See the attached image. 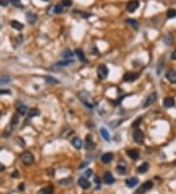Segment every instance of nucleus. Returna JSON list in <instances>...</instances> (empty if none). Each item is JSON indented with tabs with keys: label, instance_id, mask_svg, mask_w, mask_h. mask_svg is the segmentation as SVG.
Returning <instances> with one entry per match:
<instances>
[{
	"label": "nucleus",
	"instance_id": "obj_1",
	"mask_svg": "<svg viewBox=\"0 0 176 194\" xmlns=\"http://www.w3.org/2000/svg\"><path fill=\"white\" fill-rule=\"evenodd\" d=\"M77 97L86 107H88V108H93L94 107V101H93L92 95L88 91L86 90L79 91L78 94H77Z\"/></svg>",
	"mask_w": 176,
	"mask_h": 194
},
{
	"label": "nucleus",
	"instance_id": "obj_2",
	"mask_svg": "<svg viewBox=\"0 0 176 194\" xmlns=\"http://www.w3.org/2000/svg\"><path fill=\"white\" fill-rule=\"evenodd\" d=\"M21 161L23 164H25L26 166H29L33 163L34 161V157L31 152H24L21 155Z\"/></svg>",
	"mask_w": 176,
	"mask_h": 194
},
{
	"label": "nucleus",
	"instance_id": "obj_3",
	"mask_svg": "<svg viewBox=\"0 0 176 194\" xmlns=\"http://www.w3.org/2000/svg\"><path fill=\"white\" fill-rule=\"evenodd\" d=\"M133 139L136 143L138 144H142L144 142V139H145V135H144V132L141 131L140 129H135L133 131Z\"/></svg>",
	"mask_w": 176,
	"mask_h": 194
},
{
	"label": "nucleus",
	"instance_id": "obj_4",
	"mask_svg": "<svg viewBox=\"0 0 176 194\" xmlns=\"http://www.w3.org/2000/svg\"><path fill=\"white\" fill-rule=\"evenodd\" d=\"M74 63V60H70V59H68V60H62V61H59L58 63H56L53 67H51V71H58L60 68H63V67H68V66L72 65V64Z\"/></svg>",
	"mask_w": 176,
	"mask_h": 194
},
{
	"label": "nucleus",
	"instance_id": "obj_5",
	"mask_svg": "<svg viewBox=\"0 0 176 194\" xmlns=\"http://www.w3.org/2000/svg\"><path fill=\"white\" fill-rule=\"evenodd\" d=\"M153 187V182L151 180H148V181L144 182V183L139 187L138 189L134 192V194H144L146 191L150 190L151 188Z\"/></svg>",
	"mask_w": 176,
	"mask_h": 194
},
{
	"label": "nucleus",
	"instance_id": "obj_6",
	"mask_svg": "<svg viewBox=\"0 0 176 194\" xmlns=\"http://www.w3.org/2000/svg\"><path fill=\"white\" fill-rule=\"evenodd\" d=\"M97 74L99 79H105L109 75V69L107 68V66L105 65H100L97 69Z\"/></svg>",
	"mask_w": 176,
	"mask_h": 194
},
{
	"label": "nucleus",
	"instance_id": "obj_7",
	"mask_svg": "<svg viewBox=\"0 0 176 194\" xmlns=\"http://www.w3.org/2000/svg\"><path fill=\"white\" fill-rule=\"evenodd\" d=\"M139 77V74L138 73H133V72H127L124 74L123 76V81H126V83H132V81H136L137 79Z\"/></svg>",
	"mask_w": 176,
	"mask_h": 194
},
{
	"label": "nucleus",
	"instance_id": "obj_8",
	"mask_svg": "<svg viewBox=\"0 0 176 194\" xmlns=\"http://www.w3.org/2000/svg\"><path fill=\"white\" fill-rule=\"evenodd\" d=\"M157 100V92H152L149 96L147 97V99L145 100L143 105V108H147V107H150L151 105H153L156 102Z\"/></svg>",
	"mask_w": 176,
	"mask_h": 194
},
{
	"label": "nucleus",
	"instance_id": "obj_9",
	"mask_svg": "<svg viewBox=\"0 0 176 194\" xmlns=\"http://www.w3.org/2000/svg\"><path fill=\"white\" fill-rule=\"evenodd\" d=\"M139 7V1L138 0H130V1L127 3L126 5V9L127 11L130 13H133L138 9Z\"/></svg>",
	"mask_w": 176,
	"mask_h": 194
},
{
	"label": "nucleus",
	"instance_id": "obj_10",
	"mask_svg": "<svg viewBox=\"0 0 176 194\" xmlns=\"http://www.w3.org/2000/svg\"><path fill=\"white\" fill-rule=\"evenodd\" d=\"M165 77L168 81H170V83H176V71L175 70L171 69L169 71H167Z\"/></svg>",
	"mask_w": 176,
	"mask_h": 194
},
{
	"label": "nucleus",
	"instance_id": "obj_11",
	"mask_svg": "<svg viewBox=\"0 0 176 194\" xmlns=\"http://www.w3.org/2000/svg\"><path fill=\"white\" fill-rule=\"evenodd\" d=\"M95 143L92 141V135L91 134H88L86 136V141H85V148L87 150H92L95 148Z\"/></svg>",
	"mask_w": 176,
	"mask_h": 194
},
{
	"label": "nucleus",
	"instance_id": "obj_12",
	"mask_svg": "<svg viewBox=\"0 0 176 194\" xmlns=\"http://www.w3.org/2000/svg\"><path fill=\"white\" fill-rule=\"evenodd\" d=\"M114 160V154L112 152H108V153H105L104 155L101 157V161L104 164H109L111 163L112 161Z\"/></svg>",
	"mask_w": 176,
	"mask_h": 194
},
{
	"label": "nucleus",
	"instance_id": "obj_13",
	"mask_svg": "<svg viewBox=\"0 0 176 194\" xmlns=\"http://www.w3.org/2000/svg\"><path fill=\"white\" fill-rule=\"evenodd\" d=\"M126 171H127L126 163L123 161H120V163H118V167H116V172L120 173V175H124V173H126Z\"/></svg>",
	"mask_w": 176,
	"mask_h": 194
},
{
	"label": "nucleus",
	"instance_id": "obj_14",
	"mask_svg": "<svg viewBox=\"0 0 176 194\" xmlns=\"http://www.w3.org/2000/svg\"><path fill=\"white\" fill-rule=\"evenodd\" d=\"M78 184H79V186H80L81 188H83V189H88L89 187L91 186V183L88 181L87 179H86V177H80V179H78Z\"/></svg>",
	"mask_w": 176,
	"mask_h": 194
},
{
	"label": "nucleus",
	"instance_id": "obj_15",
	"mask_svg": "<svg viewBox=\"0 0 176 194\" xmlns=\"http://www.w3.org/2000/svg\"><path fill=\"white\" fill-rule=\"evenodd\" d=\"M163 105L166 108H172L175 106V99L173 97H166L163 100Z\"/></svg>",
	"mask_w": 176,
	"mask_h": 194
},
{
	"label": "nucleus",
	"instance_id": "obj_16",
	"mask_svg": "<svg viewBox=\"0 0 176 194\" xmlns=\"http://www.w3.org/2000/svg\"><path fill=\"white\" fill-rule=\"evenodd\" d=\"M104 181L106 184H113L115 182V177L110 172H107L104 175Z\"/></svg>",
	"mask_w": 176,
	"mask_h": 194
},
{
	"label": "nucleus",
	"instance_id": "obj_17",
	"mask_svg": "<svg viewBox=\"0 0 176 194\" xmlns=\"http://www.w3.org/2000/svg\"><path fill=\"white\" fill-rule=\"evenodd\" d=\"M125 183H126V185L128 187L132 188V187L136 186L139 183V179L137 177H129V179L125 180Z\"/></svg>",
	"mask_w": 176,
	"mask_h": 194
},
{
	"label": "nucleus",
	"instance_id": "obj_18",
	"mask_svg": "<svg viewBox=\"0 0 176 194\" xmlns=\"http://www.w3.org/2000/svg\"><path fill=\"white\" fill-rule=\"evenodd\" d=\"M26 18H27V21L29 23V24H34L36 21H37V15L34 14V13H27L26 14Z\"/></svg>",
	"mask_w": 176,
	"mask_h": 194
},
{
	"label": "nucleus",
	"instance_id": "obj_19",
	"mask_svg": "<svg viewBox=\"0 0 176 194\" xmlns=\"http://www.w3.org/2000/svg\"><path fill=\"white\" fill-rule=\"evenodd\" d=\"M18 103H19V102H18ZM17 111L18 113H19V115L24 116L27 113V107L25 104L19 103V105H17Z\"/></svg>",
	"mask_w": 176,
	"mask_h": 194
},
{
	"label": "nucleus",
	"instance_id": "obj_20",
	"mask_svg": "<svg viewBox=\"0 0 176 194\" xmlns=\"http://www.w3.org/2000/svg\"><path fill=\"white\" fill-rule=\"evenodd\" d=\"M127 155L131 158L132 160H134V161H136V160L139 159V152L137 151L136 149H129L127 150Z\"/></svg>",
	"mask_w": 176,
	"mask_h": 194
},
{
	"label": "nucleus",
	"instance_id": "obj_21",
	"mask_svg": "<svg viewBox=\"0 0 176 194\" xmlns=\"http://www.w3.org/2000/svg\"><path fill=\"white\" fill-rule=\"evenodd\" d=\"M149 163H143L142 165H140L138 167V169H137V172L139 173H145L148 172V170H149Z\"/></svg>",
	"mask_w": 176,
	"mask_h": 194
},
{
	"label": "nucleus",
	"instance_id": "obj_22",
	"mask_svg": "<svg viewBox=\"0 0 176 194\" xmlns=\"http://www.w3.org/2000/svg\"><path fill=\"white\" fill-rule=\"evenodd\" d=\"M44 79H45V81L48 83V84H59V83L60 81H58V79H56V77H51V76H46V77H44Z\"/></svg>",
	"mask_w": 176,
	"mask_h": 194
},
{
	"label": "nucleus",
	"instance_id": "obj_23",
	"mask_svg": "<svg viewBox=\"0 0 176 194\" xmlns=\"http://www.w3.org/2000/svg\"><path fill=\"white\" fill-rule=\"evenodd\" d=\"M125 23L126 24H128L129 26H131L132 28H133L134 29H139V23L136 21V20H134V19H126L125 20Z\"/></svg>",
	"mask_w": 176,
	"mask_h": 194
},
{
	"label": "nucleus",
	"instance_id": "obj_24",
	"mask_svg": "<svg viewBox=\"0 0 176 194\" xmlns=\"http://www.w3.org/2000/svg\"><path fill=\"white\" fill-rule=\"evenodd\" d=\"M72 145H74V147L75 148V149H80V148L82 147V141L79 137H74V139H72Z\"/></svg>",
	"mask_w": 176,
	"mask_h": 194
},
{
	"label": "nucleus",
	"instance_id": "obj_25",
	"mask_svg": "<svg viewBox=\"0 0 176 194\" xmlns=\"http://www.w3.org/2000/svg\"><path fill=\"white\" fill-rule=\"evenodd\" d=\"M163 41L166 45H172L173 43V36L171 33H166L163 36Z\"/></svg>",
	"mask_w": 176,
	"mask_h": 194
},
{
	"label": "nucleus",
	"instance_id": "obj_26",
	"mask_svg": "<svg viewBox=\"0 0 176 194\" xmlns=\"http://www.w3.org/2000/svg\"><path fill=\"white\" fill-rule=\"evenodd\" d=\"M100 133H101V135H102V137L105 139L106 141H110L111 140V137H110V133H109V131H107L105 127H102L101 129H100Z\"/></svg>",
	"mask_w": 176,
	"mask_h": 194
},
{
	"label": "nucleus",
	"instance_id": "obj_27",
	"mask_svg": "<svg viewBox=\"0 0 176 194\" xmlns=\"http://www.w3.org/2000/svg\"><path fill=\"white\" fill-rule=\"evenodd\" d=\"M75 54H76V56L78 57V59L81 61V62H86V58H85V55H84V52L82 51L81 49H75Z\"/></svg>",
	"mask_w": 176,
	"mask_h": 194
},
{
	"label": "nucleus",
	"instance_id": "obj_28",
	"mask_svg": "<svg viewBox=\"0 0 176 194\" xmlns=\"http://www.w3.org/2000/svg\"><path fill=\"white\" fill-rule=\"evenodd\" d=\"M53 190H54V187L52 185H48L46 187H44V188H42L40 190L39 194H52L53 193Z\"/></svg>",
	"mask_w": 176,
	"mask_h": 194
},
{
	"label": "nucleus",
	"instance_id": "obj_29",
	"mask_svg": "<svg viewBox=\"0 0 176 194\" xmlns=\"http://www.w3.org/2000/svg\"><path fill=\"white\" fill-rule=\"evenodd\" d=\"M74 14H75L76 16H80V17L84 18V19H87V18H89L91 16L90 13H85L80 10H74Z\"/></svg>",
	"mask_w": 176,
	"mask_h": 194
},
{
	"label": "nucleus",
	"instance_id": "obj_30",
	"mask_svg": "<svg viewBox=\"0 0 176 194\" xmlns=\"http://www.w3.org/2000/svg\"><path fill=\"white\" fill-rule=\"evenodd\" d=\"M11 26H12L14 29H18V31H22V29H24V25L18 21H12L11 22Z\"/></svg>",
	"mask_w": 176,
	"mask_h": 194
},
{
	"label": "nucleus",
	"instance_id": "obj_31",
	"mask_svg": "<svg viewBox=\"0 0 176 194\" xmlns=\"http://www.w3.org/2000/svg\"><path fill=\"white\" fill-rule=\"evenodd\" d=\"M62 56L65 58V60H68V59L72 58V56H74V54H72V52L70 51V49H66L63 51V53H62Z\"/></svg>",
	"mask_w": 176,
	"mask_h": 194
},
{
	"label": "nucleus",
	"instance_id": "obj_32",
	"mask_svg": "<svg viewBox=\"0 0 176 194\" xmlns=\"http://www.w3.org/2000/svg\"><path fill=\"white\" fill-rule=\"evenodd\" d=\"M40 112L38 109L36 108H31L29 109V118H33V117H37V116H39Z\"/></svg>",
	"mask_w": 176,
	"mask_h": 194
},
{
	"label": "nucleus",
	"instance_id": "obj_33",
	"mask_svg": "<svg viewBox=\"0 0 176 194\" xmlns=\"http://www.w3.org/2000/svg\"><path fill=\"white\" fill-rule=\"evenodd\" d=\"M9 83H11V77L9 76H3L0 77V85H4Z\"/></svg>",
	"mask_w": 176,
	"mask_h": 194
},
{
	"label": "nucleus",
	"instance_id": "obj_34",
	"mask_svg": "<svg viewBox=\"0 0 176 194\" xmlns=\"http://www.w3.org/2000/svg\"><path fill=\"white\" fill-rule=\"evenodd\" d=\"M142 120H143V118H142V117L137 118L136 120L134 121L133 123H132L131 127H133V129H138V127H139V125H141V123H142Z\"/></svg>",
	"mask_w": 176,
	"mask_h": 194
},
{
	"label": "nucleus",
	"instance_id": "obj_35",
	"mask_svg": "<svg viewBox=\"0 0 176 194\" xmlns=\"http://www.w3.org/2000/svg\"><path fill=\"white\" fill-rule=\"evenodd\" d=\"M166 16H167L168 19H172V18L176 17V10L175 9H169L166 13Z\"/></svg>",
	"mask_w": 176,
	"mask_h": 194
},
{
	"label": "nucleus",
	"instance_id": "obj_36",
	"mask_svg": "<svg viewBox=\"0 0 176 194\" xmlns=\"http://www.w3.org/2000/svg\"><path fill=\"white\" fill-rule=\"evenodd\" d=\"M63 4H58V5H56L54 7V12L56 13V14H61L62 12H63Z\"/></svg>",
	"mask_w": 176,
	"mask_h": 194
},
{
	"label": "nucleus",
	"instance_id": "obj_37",
	"mask_svg": "<svg viewBox=\"0 0 176 194\" xmlns=\"http://www.w3.org/2000/svg\"><path fill=\"white\" fill-rule=\"evenodd\" d=\"M72 181V179H61V180H59V184H60V185H68V184H70Z\"/></svg>",
	"mask_w": 176,
	"mask_h": 194
},
{
	"label": "nucleus",
	"instance_id": "obj_38",
	"mask_svg": "<svg viewBox=\"0 0 176 194\" xmlns=\"http://www.w3.org/2000/svg\"><path fill=\"white\" fill-rule=\"evenodd\" d=\"M19 123V116H18V114H16V115H14L12 117V120H11V125H16Z\"/></svg>",
	"mask_w": 176,
	"mask_h": 194
},
{
	"label": "nucleus",
	"instance_id": "obj_39",
	"mask_svg": "<svg viewBox=\"0 0 176 194\" xmlns=\"http://www.w3.org/2000/svg\"><path fill=\"white\" fill-rule=\"evenodd\" d=\"M92 175H93V171L92 170H87V171H85L84 172V177H86V179H88V177H92Z\"/></svg>",
	"mask_w": 176,
	"mask_h": 194
},
{
	"label": "nucleus",
	"instance_id": "obj_40",
	"mask_svg": "<svg viewBox=\"0 0 176 194\" xmlns=\"http://www.w3.org/2000/svg\"><path fill=\"white\" fill-rule=\"evenodd\" d=\"M12 4L14 6H16V7H19V8H23V5L22 3L20 2V0H12Z\"/></svg>",
	"mask_w": 176,
	"mask_h": 194
},
{
	"label": "nucleus",
	"instance_id": "obj_41",
	"mask_svg": "<svg viewBox=\"0 0 176 194\" xmlns=\"http://www.w3.org/2000/svg\"><path fill=\"white\" fill-rule=\"evenodd\" d=\"M11 1H12V0H0V5L3 6V7H6V6H8V4L10 3Z\"/></svg>",
	"mask_w": 176,
	"mask_h": 194
},
{
	"label": "nucleus",
	"instance_id": "obj_42",
	"mask_svg": "<svg viewBox=\"0 0 176 194\" xmlns=\"http://www.w3.org/2000/svg\"><path fill=\"white\" fill-rule=\"evenodd\" d=\"M63 5L64 6H67V7H70V6H72V0H63Z\"/></svg>",
	"mask_w": 176,
	"mask_h": 194
},
{
	"label": "nucleus",
	"instance_id": "obj_43",
	"mask_svg": "<svg viewBox=\"0 0 176 194\" xmlns=\"http://www.w3.org/2000/svg\"><path fill=\"white\" fill-rule=\"evenodd\" d=\"M94 182L97 184V185H101V179H100L98 177H94Z\"/></svg>",
	"mask_w": 176,
	"mask_h": 194
},
{
	"label": "nucleus",
	"instance_id": "obj_44",
	"mask_svg": "<svg viewBox=\"0 0 176 194\" xmlns=\"http://www.w3.org/2000/svg\"><path fill=\"white\" fill-rule=\"evenodd\" d=\"M170 57H171V59H172V60H176V49L172 52V53H171Z\"/></svg>",
	"mask_w": 176,
	"mask_h": 194
},
{
	"label": "nucleus",
	"instance_id": "obj_45",
	"mask_svg": "<svg viewBox=\"0 0 176 194\" xmlns=\"http://www.w3.org/2000/svg\"><path fill=\"white\" fill-rule=\"evenodd\" d=\"M0 94H10V91H9V90H6V89L0 90Z\"/></svg>",
	"mask_w": 176,
	"mask_h": 194
},
{
	"label": "nucleus",
	"instance_id": "obj_46",
	"mask_svg": "<svg viewBox=\"0 0 176 194\" xmlns=\"http://www.w3.org/2000/svg\"><path fill=\"white\" fill-rule=\"evenodd\" d=\"M12 177H19V175H18V172H17V171H15V173H12Z\"/></svg>",
	"mask_w": 176,
	"mask_h": 194
},
{
	"label": "nucleus",
	"instance_id": "obj_47",
	"mask_svg": "<svg viewBox=\"0 0 176 194\" xmlns=\"http://www.w3.org/2000/svg\"><path fill=\"white\" fill-rule=\"evenodd\" d=\"M4 168H5V167L2 165V164H0V171H3V170H4Z\"/></svg>",
	"mask_w": 176,
	"mask_h": 194
},
{
	"label": "nucleus",
	"instance_id": "obj_48",
	"mask_svg": "<svg viewBox=\"0 0 176 194\" xmlns=\"http://www.w3.org/2000/svg\"><path fill=\"white\" fill-rule=\"evenodd\" d=\"M19 189H20V190H21V189L23 190V189H24V184H21V185L19 186Z\"/></svg>",
	"mask_w": 176,
	"mask_h": 194
},
{
	"label": "nucleus",
	"instance_id": "obj_49",
	"mask_svg": "<svg viewBox=\"0 0 176 194\" xmlns=\"http://www.w3.org/2000/svg\"><path fill=\"white\" fill-rule=\"evenodd\" d=\"M42 1H48V0H42Z\"/></svg>",
	"mask_w": 176,
	"mask_h": 194
},
{
	"label": "nucleus",
	"instance_id": "obj_50",
	"mask_svg": "<svg viewBox=\"0 0 176 194\" xmlns=\"http://www.w3.org/2000/svg\"><path fill=\"white\" fill-rule=\"evenodd\" d=\"M174 165H176V161H175V162H174Z\"/></svg>",
	"mask_w": 176,
	"mask_h": 194
},
{
	"label": "nucleus",
	"instance_id": "obj_51",
	"mask_svg": "<svg viewBox=\"0 0 176 194\" xmlns=\"http://www.w3.org/2000/svg\"><path fill=\"white\" fill-rule=\"evenodd\" d=\"M0 117H1V112H0Z\"/></svg>",
	"mask_w": 176,
	"mask_h": 194
}]
</instances>
